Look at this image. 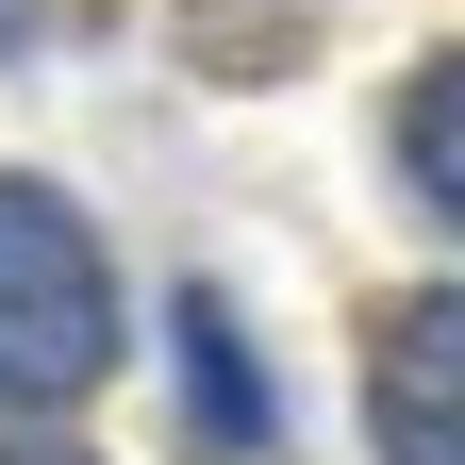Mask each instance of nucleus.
I'll return each instance as SVG.
<instances>
[{"label": "nucleus", "mask_w": 465, "mask_h": 465, "mask_svg": "<svg viewBox=\"0 0 465 465\" xmlns=\"http://www.w3.org/2000/svg\"><path fill=\"white\" fill-rule=\"evenodd\" d=\"M183 399H200V432L266 449V382H250V349H232V300H183Z\"/></svg>", "instance_id": "20e7f679"}, {"label": "nucleus", "mask_w": 465, "mask_h": 465, "mask_svg": "<svg viewBox=\"0 0 465 465\" xmlns=\"http://www.w3.org/2000/svg\"><path fill=\"white\" fill-rule=\"evenodd\" d=\"M366 432L382 465H465V282H432L366 332Z\"/></svg>", "instance_id": "f03ea898"}, {"label": "nucleus", "mask_w": 465, "mask_h": 465, "mask_svg": "<svg viewBox=\"0 0 465 465\" xmlns=\"http://www.w3.org/2000/svg\"><path fill=\"white\" fill-rule=\"evenodd\" d=\"M116 366V266L50 183H0V416H50Z\"/></svg>", "instance_id": "f257e3e1"}, {"label": "nucleus", "mask_w": 465, "mask_h": 465, "mask_svg": "<svg viewBox=\"0 0 465 465\" xmlns=\"http://www.w3.org/2000/svg\"><path fill=\"white\" fill-rule=\"evenodd\" d=\"M0 465H100V449H0Z\"/></svg>", "instance_id": "39448f33"}, {"label": "nucleus", "mask_w": 465, "mask_h": 465, "mask_svg": "<svg viewBox=\"0 0 465 465\" xmlns=\"http://www.w3.org/2000/svg\"><path fill=\"white\" fill-rule=\"evenodd\" d=\"M399 183L465 232V50H449V67H416V100H399Z\"/></svg>", "instance_id": "7ed1b4c3"}]
</instances>
